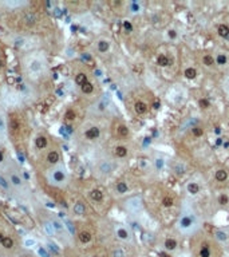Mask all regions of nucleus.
<instances>
[{
	"instance_id": "f257e3e1",
	"label": "nucleus",
	"mask_w": 229,
	"mask_h": 257,
	"mask_svg": "<svg viewBox=\"0 0 229 257\" xmlns=\"http://www.w3.org/2000/svg\"><path fill=\"white\" fill-rule=\"evenodd\" d=\"M196 257H213L212 253V248H210V244L208 243H202L198 248V252H197Z\"/></svg>"
},
{
	"instance_id": "f03ea898",
	"label": "nucleus",
	"mask_w": 229,
	"mask_h": 257,
	"mask_svg": "<svg viewBox=\"0 0 229 257\" xmlns=\"http://www.w3.org/2000/svg\"><path fill=\"white\" fill-rule=\"evenodd\" d=\"M181 228L182 229H186V230H189L190 226H193V218L190 217V216H184L181 220Z\"/></svg>"
},
{
	"instance_id": "7ed1b4c3",
	"label": "nucleus",
	"mask_w": 229,
	"mask_h": 257,
	"mask_svg": "<svg viewBox=\"0 0 229 257\" xmlns=\"http://www.w3.org/2000/svg\"><path fill=\"white\" fill-rule=\"evenodd\" d=\"M113 170V165L109 162V161H102L101 165H99V172L103 173V174H107Z\"/></svg>"
},
{
	"instance_id": "20e7f679",
	"label": "nucleus",
	"mask_w": 229,
	"mask_h": 257,
	"mask_svg": "<svg viewBox=\"0 0 229 257\" xmlns=\"http://www.w3.org/2000/svg\"><path fill=\"white\" fill-rule=\"evenodd\" d=\"M134 110L137 114H145L147 111V106H146V103L138 101V102H135V104H134Z\"/></svg>"
},
{
	"instance_id": "39448f33",
	"label": "nucleus",
	"mask_w": 229,
	"mask_h": 257,
	"mask_svg": "<svg viewBox=\"0 0 229 257\" xmlns=\"http://www.w3.org/2000/svg\"><path fill=\"white\" fill-rule=\"evenodd\" d=\"M24 21H26L27 26H34L36 23V15L34 12H27L24 15Z\"/></svg>"
},
{
	"instance_id": "423d86ee",
	"label": "nucleus",
	"mask_w": 229,
	"mask_h": 257,
	"mask_svg": "<svg viewBox=\"0 0 229 257\" xmlns=\"http://www.w3.org/2000/svg\"><path fill=\"white\" fill-rule=\"evenodd\" d=\"M42 67H43V64H42V62H39V60H34V62H31V64H30V71L31 72H35V74H38L42 71Z\"/></svg>"
},
{
	"instance_id": "0eeeda50",
	"label": "nucleus",
	"mask_w": 229,
	"mask_h": 257,
	"mask_svg": "<svg viewBox=\"0 0 229 257\" xmlns=\"http://www.w3.org/2000/svg\"><path fill=\"white\" fill-rule=\"evenodd\" d=\"M47 161H48V163H51V165H55V163L59 161V153L55 151V150L50 151V153L47 154Z\"/></svg>"
},
{
	"instance_id": "6e6552de",
	"label": "nucleus",
	"mask_w": 229,
	"mask_h": 257,
	"mask_svg": "<svg viewBox=\"0 0 229 257\" xmlns=\"http://www.w3.org/2000/svg\"><path fill=\"white\" fill-rule=\"evenodd\" d=\"M99 134H101V131H99V129H98V127H91V129H89L87 131H86V137H87L89 139L98 138V137H99Z\"/></svg>"
},
{
	"instance_id": "1a4fd4ad",
	"label": "nucleus",
	"mask_w": 229,
	"mask_h": 257,
	"mask_svg": "<svg viewBox=\"0 0 229 257\" xmlns=\"http://www.w3.org/2000/svg\"><path fill=\"white\" fill-rule=\"evenodd\" d=\"M177 246H178V243L174 240V238H166V240H165V249L174 250Z\"/></svg>"
},
{
	"instance_id": "9d476101",
	"label": "nucleus",
	"mask_w": 229,
	"mask_h": 257,
	"mask_svg": "<svg viewBox=\"0 0 229 257\" xmlns=\"http://www.w3.org/2000/svg\"><path fill=\"white\" fill-rule=\"evenodd\" d=\"M157 64H160L161 67H166L170 64V59L166 55H158V58H157Z\"/></svg>"
},
{
	"instance_id": "9b49d317",
	"label": "nucleus",
	"mask_w": 229,
	"mask_h": 257,
	"mask_svg": "<svg viewBox=\"0 0 229 257\" xmlns=\"http://www.w3.org/2000/svg\"><path fill=\"white\" fill-rule=\"evenodd\" d=\"M90 197L94 201H97V202H101V201L103 200V193H102L101 190H98V189H95V190H92L91 193H90Z\"/></svg>"
},
{
	"instance_id": "f8f14e48",
	"label": "nucleus",
	"mask_w": 229,
	"mask_h": 257,
	"mask_svg": "<svg viewBox=\"0 0 229 257\" xmlns=\"http://www.w3.org/2000/svg\"><path fill=\"white\" fill-rule=\"evenodd\" d=\"M85 212H86L85 204H82V202H76L75 205H74V213H75V214L82 216V214H85Z\"/></svg>"
},
{
	"instance_id": "ddd939ff",
	"label": "nucleus",
	"mask_w": 229,
	"mask_h": 257,
	"mask_svg": "<svg viewBox=\"0 0 229 257\" xmlns=\"http://www.w3.org/2000/svg\"><path fill=\"white\" fill-rule=\"evenodd\" d=\"M78 237H79V241L82 244H87L91 241V234H90L89 232H80Z\"/></svg>"
},
{
	"instance_id": "4468645a",
	"label": "nucleus",
	"mask_w": 229,
	"mask_h": 257,
	"mask_svg": "<svg viewBox=\"0 0 229 257\" xmlns=\"http://www.w3.org/2000/svg\"><path fill=\"white\" fill-rule=\"evenodd\" d=\"M217 31H218V35L222 36V38H228L229 36V27H227L225 24H220Z\"/></svg>"
},
{
	"instance_id": "2eb2a0df",
	"label": "nucleus",
	"mask_w": 229,
	"mask_h": 257,
	"mask_svg": "<svg viewBox=\"0 0 229 257\" xmlns=\"http://www.w3.org/2000/svg\"><path fill=\"white\" fill-rule=\"evenodd\" d=\"M111 257H126V252L122 248H114L111 250Z\"/></svg>"
},
{
	"instance_id": "dca6fc26",
	"label": "nucleus",
	"mask_w": 229,
	"mask_h": 257,
	"mask_svg": "<svg viewBox=\"0 0 229 257\" xmlns=\"http://www.w3.org/2000/svg\"><path fill=\"white\" fill-rule=\"evenodd\" d=\"M35 143H36V147L38 149H44L47 146V138L46 137H38L35 141Z\"/></svg>"
},
{
	"instance_id": "f3484780",
	"label": "nucleus",
	"mask_w": 229,
	"mask_h": 257,
	"mask_svg": "<svg viewBox=\"0 0 229 257\" xmlns=\"http://www.w3.org/2000/svg\"><path fill=\"white\" fill-rule=\"evenodd\" d=\"M115 156L119 157V158H123V157L127 156V149L125 146H118L115 149Z\"/></svg>"
},
{
	"instance_id": "a211bd4d",
	"label": "nucleus",
	"mask_w": 229,
	"mask_h": 257,
	"mask_svg": "<svg viewBox=\"0 0 229 257\" xmlns=\"http://www.w3.org/2000/svg\"><path fill=\"white\" fill-rule=\"evenodd\" d=\"M75 82H76V85L83 86L86 82H87V76H86L83 72H80V74H78V75L75 76Z\"/></svg>"
},
{
	"instance_id": "6ab92c4d",
	"label": "nucleus",
	"mask_w": 229,
	"mask_h": 257,
	"mask_svg": "<svg viewBox=\"0 0 229 257\" xmlns=\"http://www.w3.org/2000/svg\"><path fill=\"white\" fill-rule=\"evenodd\" d=\"M227 178H228V173L225 172V170H218V172H216V179H217V181L222 182Z\"/></svg>"
},
{
	"instance_id": "aec40b11",
	"label": "nucleus",
	"mask_w": 229,
	"mask_h": 257,
	"mask_svg": "<svg viewBox=\"0 0 229 257\" xmlns=\"http://www.w3.org/2000/svg\"><path fill=\"white\" fill-rule=\"evenodd\" d=\"M185 76H186L188 79H194L196 78V75H197V71L196 69H192V67H189V69H186L185 70Z\"/></svg>"
},
{
	"instance_id": "412c9836",
	"label": "nucleus",
	"mask_w": 229,
	"mask_h": 257,
	"mask_svg": "<svg viewBox=\"0 0 229 257\" xmlns=\"http://www.w3.org/2000/svg\"><path fill=\"white\" fill-rule=\"evenodd\" d=\"M52 177H54V179L56 182H62V181H64V173L62 172V170H55Z\"/></svg>"
},
{
	"instance_id": "4be33fe9",
	"label": "nucleus",
	"mask_w": 229,
	"mask_h": 257,
	"mask_svg": "<svg viewBox=\"0 0 229 257\" xmlns=\"http://www.w3.org/2000/svg\"><path fill=\"white\" fill-rule=\"evenodd\" d=\"M2 245L4 246L5 249H11V248L14 246V241H12V238H11V237H4V238H3Z\"/></svg>"
},
{
	"instance_id": "5701e85b",
	"label": "nucleus",
	"mask_w": 229,
	"mask_h": 257,
	"mask_svg": "<svg viewBox=\"0 0 229 257\" xmlns=\"http://www.w3.org/2000/svg\"><path fill=\"white\" fill-rule=\"evenodd\" d=\"M198 190H200V186L197 184H194V182H190L189 185H188V191L192 194H197L198 193Z\"/></svg>"
},
{
	"instance_id": "b1692460",
	"label": "nucleus",
	"mask_w": 229,
	"mask_h": 257,
	"mask_svg": "<svg viewBox=\"0 0 229 257\" xmlns=\"http://www.w3.org/2000/svg\"><path fill=\"white\" fill-rule=\"evenodd\" d=\"M44 228H46V230H47V233L50 234V236H54V234H55V228H54V225H52V222L46 221L44 222Z\"/></svg>"
},
{
	"instance_id": "393cba45",
	"label": "nucleus",
	"mask_w": 229,
	"mask_h": 257,
	"mask_svg": "<svg viewBox=\"0 0 229 257\" xmlns=\"http://www.w3.org/2000/svg\"><path fill=\"white\" fill-rule=\"evenodd\" d=\"M98 50H99L101 52H106L107 50H109V42H106V40H101V42L98 43Z\"/></svg>"
},
{
	"instance_id": "a878e982",
	"label": "nucleus",
	"mask_w": 229,
	"mask_h": 257,
	"mask_svg": "<svg viewBox=\"0 0 229 257\" xmlns=\"http://www.w3.org/2000/svg\"><path fill=\"white\" fill-rule=\"evenodd\" d=\"M80 87H82V91L85 92V94H90V92H92V88H94V87H92V85H91L90 82H86L85 85L80 86Z\"/></svg>"
},
{
	"instance_id": "bb28decb",
	"label": "nucleus",
	"mask_w": 229,
	"mask_h": 257,
	"mask_svg": "<svg viewBox=\"0 0 229 257\" xmlns=\"http://www.w3.org/2000/svg\"><path fill=\"white\" fill-rule=\"evenodd\" d=\"M19 127H20V126H19V122H18V120L15 119V118H12L11 122H10V129H11L14 133H16L18 130H19Z\"/></svg>"
},
{
	"instance_id": "cd10ccee",
	"label": "nucleus",
	"mask_w": 229,
	"mask_h": 257,
	"mask_svg": "<svg viewBox=\"0 0 229 257\" xmlns=\"http://www.w3.org/2000/svg\"><path fill=\"white\" fill-rule=\"evenodd\" d=\"M117 236H118L121 240H127L129 233H127V230H125V229H118V232H117Z\"/></svg>"
},
{
	"instance_id": "c85d7f7f",
	"label": "nucleus",
	"mask_w": 229,
	"mask_h": 257,
	"mask_svg": "<svg viewBox=\"0 0 229 257\" xmlns=\"http://www.w3.org/2000/svg\"><path fill=\"white\" fill-rule=\"evenodd\" d=\"M117 190H118V193H126V191H127L126 182H119V184L117 185Z\"/></svg>"
},
{
	"instance_id": "c756f323",
	"label": "nucleus",
	"mask_w": 229,
	"mask_h": 257,
	"mask_svg": "<svg viewBox=\"0 0 229 257\" xmlns=\"http://www.w3.org/2000/svg\"><path fill=\"white\" fill-rule=\"evenodd\" d=\"M162 205L165 206V208H169V206L173 205V198L172 197H165L162 200Z\"/></svg>"
},
{
	"instance_id": "7c9ffc66",
	"label": "nucleus",
	"mask_w": 229,
	"mask_h": 257,
	"mask_svg": "<svg viewBox=\"0 0 229 257\" xmlns=\"http://www.w3.org/2000/svg\"><path fill=\"white\" fill-rule=\"evenodd\" d=\"M118 133H119V135H122V137H126V135L129 134V130L126 126H119L118 127Z\"/></svg>"
},
{
	"instance_id": "2f4dec72",
	"label": "nucleus",
	"mask_w": 229,
	"mask_h": 257,
	"mask_svg": "<svg viewBox=\"0 0 229 257\" xmlns=\"http://www.w3.org/2000/svg\"><path fill=\"white\" fill-rule=\"evenodd\" d=\"M5 129H7V125H5V120H4V117L0 114V131L4 133Z\"/></svg>"
},
{
	"instance_id": "473e14b6",
	"label": "nucleus",
	"mask_w": 229,
	"mask_h": 257,
	"mask_svg": "<svg viewBox=\"0 0 229 257\" xmlns=\"http://www.w3.org/2000/svg\"><path fill=\"white\" fill-rule=\"evenodd\" d=\"M64 118H66L67 120H73L74 118H75V114H74L73 110H67L66 114H64Z\"/></svg>"
},
{
	"instance_id": "72a5a7b5",
	"label": "nucleus",
	"mask_w": 229,
	"mask_h": 257,
	"mask_svg": "<svg viewBox=\"0 0 229 257\" xmlns=\"http://www.w3.org/2000/svg\"><path fill=\"white\" fill-rule=\"evenodd\" d=\"M204 64H206V66H212V64H213V58L210 56V55L204 56Z\"/></svg>"
},
{
	"instance_id": "f704fd0d",
	"label": "nucleus",
	"mask_w": 229,
	"mask_h": 257,
	"mask_svg": "<svg viewBox=\"0 0 229 257\" xmlns=\"http://www.w3.org/2000/svg\"><path fill=\"white\" fill-rule=\"evenodd\" d=\"M216 60H217L218 64H225L227 63V56H225V55H218Z\"/></svg>"
},
{
	"instance_id": "c9c22d12",
	"label": "nucleus",
	"mask_w": 229,
	"mask_h": 257,
	"mask_svg": "<svg viewBox=\"0 0 229 257\" xmlns=\"http://www.w3.org/2000/svg\"><path fill=\"white\" fill-rule=\"evenodd\" d=\"M216 237H217L218 240H221V241H225V240L228 238L227 234H225L224 232H217V233H216Z\"/></svg>"
},
{
	"instance_id": "e433bc0d",
	"label": "nucleus",
	"mask_w": 229,
	"mask_h": 257,
	"mask_svg": "<svg viewBox=\"0 0 229 257\" xmlns=\"http://www.w3.org/2000/svg\"><path fill=\"white\" fill-rule=\"evenodd\" d=\"M11 181H12V184L16 185V186H18V185H20V184H21L20 178L18 177V175H11Z\"/></svg>"
},
{
	"instance_id": "4c0bfd02",
	"label": "nucleus",
	"mask_w": 229,
	"mask_h": 257,
	"mask_svg": "<svg viewBox=\"0 0 229 257\" xmlns=\"http://www.w3.org/2000/svg\"><path fill=\"white\" fill-rule=\"evenodd\" d=\"M200 106L202 107V109H208V107H209L208 99H200Z\"/></svg>"
},
{
	"instance_id": "58836bf2",
	"label": "nucleus",
	"mask_w": 229,
	"mask_h": 257,
	"mask_svg": "<svg viewBox=\"0 0 229 257\" xmlns=\"http://www.w3.org/2000/svg\"><path fill=\"white\" fill-rule=\"evenodd\" d=\"M220 204H221V205H227L228 204V197L225 196V194H222V196L220 197Z\"/></svg>"
},
{
	"instance_id": "ea45409f",
	"label": "nucleus",
	"mask_w": 229,
	"mask_h": 257,
	"mask_svg": "<svg viewBox=\"0 0 229 257\" xmlns=\"http://www.w3.org/2000/svg\"><path fill=\"white\" fill-rule=\"evenodd\" d=\"M193 134L197 135V137L202 135V129H200V127H193Z\"/></svg>"
},
{
	"instance_id": "a19ab883",
	"label": "nucleus",
	"mask_w": 229,
	"mask_h": 257,
	"mask_svg": "<svg viewBox=\"0 0 229 257\" xmlns=\"http://www.w3.org/2000/svg\"><path fill=\"white\" fill-rule=\"evenodd\" d=\"M24 245H26V246H28V248L34 246V245H35V240H30V238H27V240H26V243H24Z\"/></svg>"
},
{
	"instance_id": "79ce46f5",
	"label": "nucleus",
	"mask_w": 229,
	"mask_h": 257,
	"mask_svg": "<svg viewBox=\"0 0 229 257\" xmlns=\"http://www.w3.org/2000/svg\"><path fill=\"white\" fill-rule=\"evenodd\" d=\"M123 27H125L126 31H131L133 30V26H131V23H130V21H125V23H123Z\"/></svg>"
},
{
	"instance_id": "37998d69",
	"label": "nucleus",
	"mask_w": 229,
	"mask_h": 257,
	"mask_svg": "<svg viewBox=\"0 0 229 257\" xmlns=\"http://www.w3.org/2000/svg\"><path fill=\"white\" fill-rule=\"evenodd\" d=\"M39 255L43 256V257H50V255H48V253L46 252V250L43 249V248H40V249H39Z\"/></svg>"
},
{
	"instance_id": "c03bdc74",
	"label": "nucleus",
	"mask_w": 229,
	"mask_h": 257,
	"mask_svg": "<svg viewBox=\"0 0 229 257\" xmlns=\"http://www.w3.org/2000/svg\"><path fill=\"white\" fill-rule=\"evenodd\" d=\"M66 226L70 230V233H74V232H75V229H74V226L71 225V222H66Z\"/></svg>"
},
{
	"instance_id": "a18cd8bd",
	"label": "nucleus",
	"mask_w": 229,
	"mask_h": 257,
	"mask_svg": "<svg viewBox=\"0 0 229 257\" xmlns=\"http://www.w3.org/2000/svg\"><path fill=\"white\" fill-rule=\"evenodd\" d=\"M0 185H2L3 188H5V189L8 188V184H7V182H5V179L3 178V177H0Z\"/></svg>"
},
{
	"instance_id": "49530a36",
	"label": "nucleus",
	"mask_w": 229,
	"mask_h": 257,
	"mask_svg": "<svg viewBox=\"0 0 229 257\" xmlns=\"http://www.w3.org/2000/svg\"><path fill=\"white\" fill-rule=\"evenodd\" d=\"M52 225H54V228L58 229V230H60V229H62V225L58 221H52Z\"/></svg>"
},
{
	"instance_id": "de8ad7c7",
	"label": "nucleus",
	"mask_w": 229,
	"mask_h": 257,
	"mask_svg": "<svg viewBox=\"0 0 229 257\" xmlns=\"http://www.w3.org/2000/svg\"><path fill=\"white\" fill-rule=\"evenodd\" d=\"M169 36H170L172 39H174L176 36H177V32H176L174 30H170V31H169Z\"/></svg>"
},
{
	"instance_id": "09e8293b",
	"label": "nucleus",
	"mask_w": 229,
	"mask_h": 257,
	"mask_svg": "<svg viewBox=\"0 0 229 257\" xmlns=\"http://www.w3.org/2000/svg\"><path fill=\"white\" fill-rule=\"evenodd\" d=\"M23 43H24V39H16V43H15V44L19 47V46H23Z\"/></svg>"
},
{
	"instance_id": "8fccbe9b",
	"label": "nucleus",
	"mask_w": 229,
	"mask_h": 257,
	"mask_svg": "<svg viewBox=\"0 0 229 257\" xmlns=\"http://www.w3.org/2000/svg\"><path fill=\"white\" fill-rule=\"evenodd\" d=\"M18 158H19V161H20V162H24V156L20 153V151H19V153H18Z\"/></svg>"
},
{
	"instance_id": "3c124183",
	"label": "nucleus",
	"mask_w": 229,
	"mask_h": 257,
	"mask_svg": "<svg viewBox=\"0 0 229 257\" xmlns=\"http://www.w3.org/2000/svg\"><path fill=\"white\" fill-rule=\"evenodd\" d=\"M7 80H8V83H11V85H14V83H15V78H14V76H8Z\"/></svg>"
},
{
	"instance_id": "603ef678",
	"label": "nucleus",
	"mask_w": 229,
	"mask_h": 257,
	"mask_svg": "<svg viewBox=\"0 0 229 257\" xmlns=\"http://www.w3.org/2000/svg\"><path fill=\"white\" fill-rule=\"evenodd\" d=\"M52 102H54V97H52V98H48V99H47V104L52 103Z\"/></svg>"
},
{
	"instance_id": "864d4df0",
	"label": "nucleus",
	"mask_w": 229,
	"mask_h": 257,
	"mask_svg": "<svg viewBox=\"0 0 229 257\" xmlns=\"http://www.w3.org/2000/svg\"><path fill=\"white\" fill-rule=\"evenodd\" d=\"M216 143H217V145H221V143H222V139H221V138H218L217 141H216Z\"/></svg>"
},
{
	"instance_id": "5fc2aeb1",
	"label": "nucleus",
	"mask_w": 229,
	"mask_h": 257,
	"mask_svg": "<svg viewBox=\"0 0 229 257\" xmlns=\"http://www.w3.org/2000/svg\"><path fill=\"white\" fill-rule=\"evenodd\" d=\"M55 15H56V16H59V15H60V12H59V10H58V8L55 10Z\"/></svg>"
},
{
	"instance_id": "6e6d98bb",
	"label": "nucleus",
	"mask_w": 229,
	"mask_h": 257,
	"mask_svg": "<svg viewBox=\"0 0 229 257\" xmlns=\"http://www.w3.org/2000/svg\"><path fill=\"white\" fill-rule=\"evenodd\" d=\"M3 238H4V236H3V234H2V233H0V244H2V243H3Z\"/></svg>"
},
{
	"instance_id": "4d7b16f0",
	"label": "nucleus",
	"mask_w": 229,
	"mask_h": 257,
	"mask_svg": "<svg viewBox=\"0 0 229 257\" xmlns=\"http://www.w3.org/2000/svg\"><path fill=\"white\" fill-rule=\"evenodd\" d=\"M0 162H3V154H2V151H0Z\"/></svg>"
},
{
	"instance_id": "13d9d810",
	"label": "nucleus",
	"mask_w": 229,
	"mask_h": 257,
	"mask_svg": "<svg viewBox=\"0 0 229 257\" xmlns=\"http://www.w3.org/2000/svg\"><path fill=\"white\" fill-rule=\"evenodd\" d=\"M21 257H32V255H23Z\"/></svg>"
},
{
	"instance_id": "bf43d9fd",
	"label": "nucleus",
	"mask_w": 229,
	"mask_h": 257,
	"mask_svg": "<svg viewBox=\"0 0 229 257\" xmlns=\"http://www.w3.org/2000/svg\"><path fill=\"white\" fill-rule=\"evenodd\" d=\"M0 67H2V62H0Z\"/></svg>"
},
{
	"instance_id": "052dcab7",
	"label": "nucleus",
	"mask_w": 229,
	"mask_h": 257,
	"mask_svg": "<svg viewBox=\"0 0 229 257\" xmlns=\"http://www.w3.org/2000/svg\"><path fill=\"white\" fill-rule=\"evenodd\" d=\"M94 257H97V256H94Z\"/></svg>"
}]
</instances>
